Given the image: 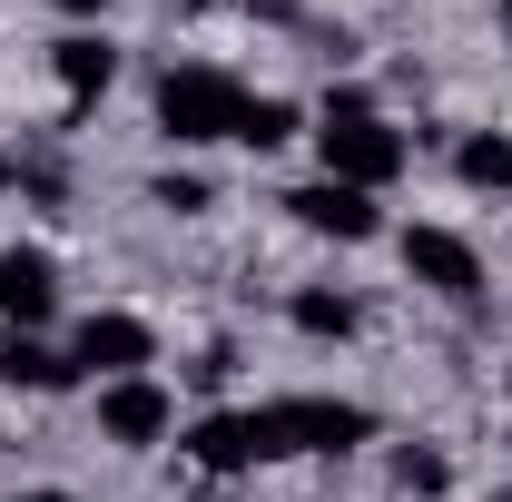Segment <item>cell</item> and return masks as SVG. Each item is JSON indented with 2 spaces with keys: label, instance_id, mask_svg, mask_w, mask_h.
<instances>
[{
  "label": "cell",
  "instance_id": "cell-4",
  "mask_svg": "<svg viewBox=\"0 0 512 502\" xmlns=\"http://www.w3.org/2000/svg\"><path fill=\"white\" fill-rule=\"evenodd\" d=\"M99 434H109V443H128V453L168 443V434H178V394H168V384H148V375L99 384Z\"/></svg>",
  "mask_w": 512,
  "mask_h": 502
},
{
  "label": "cell",
  "instance_id": "cell-3",
  "mask_svg": "<svg viewBox=\"0 0 512 502\" xmlns=\"http://www.w3.org/2000/svg\"><path fill=\"white\" fill-rule=\"evenodd\" d=\"M266 424H276V453H355L375 434V414L335 404V394H286V404H266Z\"/></svg>",
  "mask_w": 512,
  "mask_h": 502
},
{
  "label": "cell",
  "instance_id": "cell-17",
  "mask_svg": "<svg viewBox=\"0 0 512 502\" xmlns=\"http://www.w3.org/2000/svg\"><path fill=\"white\" fill-rule=\"evenodd\" d=\"M60 10H69V20H99V10H109V0H60Z\"/></svg>",
  "mask_w": 512,
  "mask_h": 502
},
{
  "label": "cell",
  "instance_id": "cell-11",
  "mask_svg": "<svg viewBox=\"0 0 512 502\" xmlns=\"http://www.w3.org/2000/svg\"><path fill=\"white\" fill-rule=\"evenodd\" d=\"M79 365H60L40 335H0V384H30V394H60Z\"/></svg>",
  "mask_w": 512,
  "mask_h": 502
},
{
  "label": "cell",
  "instance_id": "cell-20",
  "mask_svg": "<svg viewBox=\"0 0 512 502\" xmlns=\"http://www.w3.org/2000/svg\"><path fill=\"white\" fill-rule=\"evenodd\" d=\"M168 10H207V0H168Z\"/></svg>",
  "mask_w": 512,
  "mask_h": 502
},
{
  "label": "cell",
  "instance_id": "cell-10",
  "mask_svg": "<svg viewBox=\"0 0 512 502\" xmlns=\"http://www.w3.org/2000/svg\"><path fill=\"white\" fill-rule=\"evenodd\" d=\"M50 69H60V89H69V99H79V109H89V99H99V89H109V79H119V50H109V40H99V30H69L60 50H50Z\"/></svg>",
  "mask_w": 512,
  "mask_h": 502
},
{
  "label": "cell",
  "instance_id": "cell-16",
  "mask_svg": "<svg viewBox=\"0 0 512 502\" xmlns=\"http://www.w3.org/2000/svg\"><path fill=\"white\" fill-rule=\"evenodd\" d=\"M158 207H178V217H197V207H207V178H188V168H168V178H158Z\"/></svg>",
  "mask_w": 512,
  "mask_h": 502
},
{
  "label": "cell",
  "instance_id": "cell-7",
  "mask_svg": "<svg viewBox=\"0 0 512 502\" xmlns=\"http://www.w3.org/2000/svg\"><path fill=\"white\" fill-rule=\"evenodd\" d=\"M404 276L434 286V296H473L483 286V256L463 247L453 227H404Z\"/></svg>",
  "mask_w": 512,
  "mask_h": 502
},
{
  "label": "cell",
  "instance_id": "cell-12",
  "mask_svg": "<svg viewBox=\"0 0 512 502\" xmlns=\"http://www.w3.org/2000/svg\"><path fill=\"white\" fill-rule=\"evenodd\" d=\"M453 168H463V188H493V197H503V188H512V138H503V128L463 138V148H453Z\"/></svg>",
  "mask_w": 512,
  "mask_h": 502
},
{
  "label": "cell",
  "instance_id": "cell-13",
  "mask_svg": "<svg viewBox=\"0 0 512 502\" xmlns=\"http://www.w3.org/2000/svg\"><path fill=\"white\" fill-rule=\"evenodd\" d=\"M237 138H247V148H286V138H296V99H247V109H237Z\"/></svg>",
  "mask_w": 512,
  "mask_h": 502
},
{
  "label": "cell",
  "instance_id": "cell-9",
  "mask_svg": "<svg viewBox=\"0 0 512 502\" xmlns=\"http://www.w3.org/2000/svg\"><path fill=\"white\" fill-rule=\"evenodd\" d=\"M50 306H60V266H50L40 247H0V325L30 335Z\"/></svg>",
  "mask_w": 512,
  "mask_h": 502
},
{
  "label": "cell",
  "instance_id": "cell-19",
  "mask_svg": "<svg viewBox=\"0 0 512 502\" xmlns=\"http://www.w3.org/2000/svg\"><path fill=\"white\" fill-rule=\"evenodd\" d=\"M10 502H79V493H10Z\"/></svg>",
  "mask_w": 512,
  "mask_h": 502
},
{
  "label": "cell",
  "instance_id": "cell-5",
  "mask_svg": "<svg viewBox=\"0 0 512 502\" xmlns=\"http://www.w3.org/2000/svg\"><path fill=\"white\" fill-rule=\"evenodd\" d=\"M178 453L197 473H247V463H276V424H266V404L256 414H197Z\"/></svg>",
  "mask_w": 512,
  "mask_h": 502
},
{
  "label": "cell",
  "instance_id": "cell-18",
  "mask_svg": "<svg viewBox=\"0 0 512 502\" xmlns=\"http://www.w3.org/2000/svg\"><path fill=\"white\" fill-rule=\"evenodd\" d=\"M10 188H20V158H10V148H0V197H10Z\"/></svg>",
  "mask_w": 512,
  "mask_h": 502
},
{
  "label": "cell",
  "instance_id": "cell-2",
  "mask_svg": "<svg viewBox=\"0 0 512 502\" xmlns=\"http://www.w3.org/2000/svg\"><path fill=\"white\" fill-rule=\"evenodd\" d=\"M237 109H247V89H237L227 69H168V79H158V128H168L178 148L237 138Z\"/></svg>",
  "mask_w": 512,
  "mask_h": 502
},
{
  "label": "cell",
  "instance_id": "cell-1",
  "mask_svg": "<svg viewBox=\"0 0 512 502\" xmlns=\"http://www.w3.org/2000/svg\"><path fill=\"white\" fill-rule=\"evenodd\" d=\"M316 148H325V178H345V188H394V178H404V158H414V148H404V128H384L375 109H365V89H335V99H325V128H316Z\"/></svg>",
  "mask_w": 512,
  "mask_h": 502
},
{
  "label": "cell",
  "instance_id": "cell-15",
  "mask_svg": "<svg viewBox=\"0 0 512 502\" xmlns=\"http://www.w3.org/2000/svg\"><path fill=\"white\" fill-rule=\"evenodd\" d=\"M394 483H404V493H444V453H414V443H404V453H394Z\"/></svg>",
  "mask_w": 512,
  "mask_h": 502
},
{
  "label": "cell",
  "instance_id": "cell-8",
  "mask_svg": "<svg viewBox=\"0 0 512 502\" xmlns=\"http://www.w3.org/2000/svg\"><path fill=\"white\" fill-rule=\"evenodd\" d=\"M148 355H158V335H148V325H138V315H89V325H79V345H69V365H89V375H138V365H148Z\"/></svg>",
  "mask_w": 512,
  "mask_h": 502
},
{
  "label": "cell",
  "instance_id": "cell-14",
  "mask_svg": "<svg viewBox=\"0 0 512 502\" xmlns=\"http://www.w3.org/2000/svg\"><path fill=\"white\" fill-rule=\"evenodd\" d=\"M286 315H296V335H335V345L355 335V306H345V296H325V286H306Z\"/></svg>",
  "mask_w": 512,
  "mask_h": 502
},
{
  "label": "cell",
  "instance_id": "cell-21",
  "mask_svg": "<svg viewBox=\"0 0 512 502\" xmlns=\"http://www.w3.org/2000/svg\"><path fill=\"white\" fill-rule=\"evenodd\" d=\"M503 20H512V0H503Z\"/></svg>",
  "mask_w": 512,
  "mask_h": 502
},
{
  "label": "cell",
  "instance_id": "cell-6",
  "mask_svg": "<svg viewBox=\"0 0 512 502\" xmlns=\"http://www.w3.org/2000/svg\"><path fill=\"white\" fill-rule=\"evenodd\" d=\"M286 217H296V227H316V237H335V247H365V237L384 227V207H375L365 188H345V178H306V188L286 197Z\"/></svg>",
  "mask_w": 512,
  "mask_h": 502
}]
</instances>
